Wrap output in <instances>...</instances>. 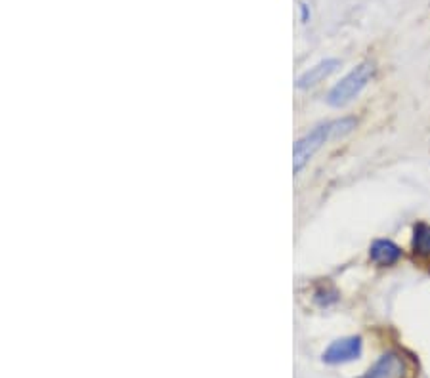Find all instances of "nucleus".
Instances as JSON below:
<instances>
[{"instance_id":"obj_3","label":"nucleus","mask_w":430,"mask_h":378,"mask_svg":"<svg viewBox=\"0 0 430 378\" xmlns=\"http://www.w3.org/2000/svg\"><path fill=\"white\" fill-rule=\"evenodd\" d=\"M363 378H413V367L402 352L392 350L380 355Z\"/></svg>"},{"instance_id":"obj_2","label":"nucleus","mask_w":430,"mask_h":378,"mask_svg":"<svg viewBox=\"0 0 430 378\" xmlns=\"http://www.w3.org/2000/svg\"><path fill=\"white\" fill-rule=\"evenodd\" d=\"M329 138H333V126H331V123L319 124V126H316L310 134H306L304 138H300L293 149L294 174H299L300 170L308 165V161L318 153L319 149H321V145H324Z\"/></svg>"},{"instance_id":"obj_5","label":"nucleus","mask_w":430,"mask_h":378,"mask_svg":"<svg viewBox=\"0 0 430 378\" xmlns=\"http://www.w3.org/2000/svg\"><path fill=\"white\" fill-rule=\"evenodd\" d=\"M369 256H371V260H373L377 266H394V264L402 258V248H399L396 243L388 241V239H377V241L371 245Z\"/></svg>"},{"instance_id":"obj_9","label":"nucleus","mask_w":430,"mask_h":378,"mask_svg":"<svg viewBox=\"0 0 430 378\" xmlns=\"http://www.w3.org/2000/svg\"><path fill=\"white\" fill-rule=\"evenodd\" d=\"M308 18H310V10H308V6H306L304 2H300V19L306 23Z\"/></svg>"},{"instance_id":"obj_1","label":"nucleus","mask_w":430,"mask_h":378,"mask_svg":"<svg viewBox=\"0 0 430 378\" xmlns=\"http://www.w3.org/2000/svg\"><path fill=\"white\" fill-rule=\"evenodd\" d=\"M375 74V65L373 63H360L358 67L352 69L344 79H341V82H337L333 90L327 96V101L329 106L333 107H343L346 104H350L352 99L362 92L363 88L368 87V82L373 79Z\"/></svg>"},{"instance_id":"obj_8","label":"nucleus","mask_w":430,"mask_h":378,"mask_svg":"<svg viewBox=\"0 0 430 378\" xmlns=\"http://www.w3.org/2000/svg\"><path fill=\"white\" fill-rule=\"evenodd\" d=\"M331 126H333V138L344 136V134H348V132H352L355 128V118L352 117L341 118V121L331 123Z\"/></svg>"},{"instance_id":"obj_7","label":"nucleus","mask_w":430,"mask_h":378,"mask_svg":"<svg viewBox=\"0 0 430 378\" xmlns=\"http://www.w3.org/2000/svg\"><path fill=\"white\" fill-rule=\"evenodd\" d=\"M413 252L421 260H430V223L417 222L413 228Z\"/></svg>"},{"instance_id":"obj_4","label":"nucleus","mask_w":430,"mask_h":378,"mask_svg":"<svg viewBox=\"0 0 430 378\" xmlns=\"http://www.w3.org/2000/svg\"><path fill=\"white\" fill-rule=\"evenodd\" d=\"M362 336H344L331 344L324 352V361L329 365H341L358 360L362 355Z\"/></svg>"},{"instance_id":"obj_6","label":"nucleus","mask_w":430,"mask_h":378,"mask_svg":"<svg viewBox=\"0 0 430 378\" xmlns=\"http://www.w3.org/2000/svg\"><path fill=\"white\" fill-rule=\"evenodd\" d=\"M338 60H325V62L314 65L312 69H308L299 81H297V87L299 88H310L319 84L321 81H325L329 74H333L338 69Z\"/></svg>"}]
</instances>
